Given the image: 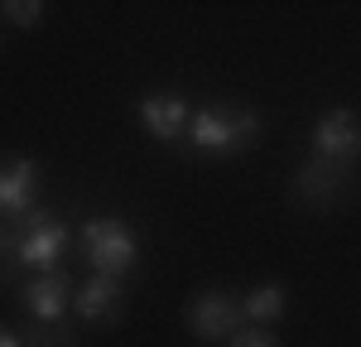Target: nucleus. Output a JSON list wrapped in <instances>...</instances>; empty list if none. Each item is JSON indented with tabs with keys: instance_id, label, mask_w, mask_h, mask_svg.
I'll list each match as a JSON object with an SVG mask.
<instances>
[{
	"instance_id": "nucleus-1",
	"label": "nucleus",
	"mask_w": 361,
	"mask_h": 347,
	"mask_svg": "<svg viewBox=\"0 0 361 347\" xmlns=\"http://www.w3.org/2000/svg\"><path fill=\"white\" fill-rule=\"evenodd\" d=\"M260 135V116L246 106H202L188 116V145L202 154H241Z\"/></svg>"
},
{
	"instance_id": "nucleus-2",
	"label": "nucleus",
	"mask_w": 361,
	"mask_h": 347,
	"mask_svg": "<svg viewBox=\"0 0 361 347\" xmlns=\"http://www.w3.org/2000/svg\"><path fill=\"white\" fill-rule=\"evenodd\" d=\"M82 251H87V260H92L97 275L121 280L140 260V241L121 217H92V222H82Z\"/></svg>"
},
{
	"instance_id": "nucleus-3",
	"label": "nucleus",
	"mask_w": 361,
	"mask_h": 347,
	"mask_svg": "<svg viewBox=\"0 0 361 347\" xmlns=\"http://www.w3.org/2000/svg\"><path fill=\"white\" fill-rule=\"evenodd\" d=\"M188 328H193L197 343H231L246 328L241 299H231L226 289H202L193 304H188Z\"/></svg>"
},
{
	"instance_id": "nucleus-4",
	"label": "nucleus",
	"mask_w": 361,
	"mask_h": 347,
	"mask_svg": "<svg viewBox=\"0 0 361 347\" xmlns=\"http://www.w3.org/2000/svg\"><path fill=\"white\" fill-rule=\"evenodd\" d=\"M63 251H68V227L58 222L54 212H29V227L15 236V260L29 265V270L54 275Z\"/></svg>"
},
{
	"instance_id": "nucleus-5",
	"label": "nucleus",
	"mask_w": 361,
	"mask_h": 347,
	"mask_svg": "<svg viewBox=\"0 0 361 347\" xmlns=\"http://www.w3.org/2000/svg\"><path fill=\"white\" fill-rule=\"evenodd\" d=\"M313 154L352 174L361 164V121L352 111H328L313 126Z\"/></svg>"
},
{
	"instance_id": "nucleus-6",
	"label": "nucleus",
	"mask_w": 361,
	"mask_h": 347,
	"mask_svg": "<svg viewBox=\"0 0 361 347\" xmlns=\"http://www.w3.org/2000/svg\"><path fill=\"white\" fill-rule=\"evenodd\" d=\"M342 183H347V169H337L328 159L308 154L304 164L294 169V198L323 212V207H337V202H342Z\"/></svg>"
},
{
	"instance_id": "nucleus-7",
	"label": "nucleus",
	"mask_w": 361,
	"mask_h": 347,
	"mask_svg": "<svg viewBox=\"0 0 361 347\" xmlns=\"http://www.w3.org/2000/svg\"><path fill=\"white\" fill-rule=\"evenodd\" d=\"M188 97H178V92H154V97H145L140 102V126L154 135L159 145H173L183 135V126H188Z\"/></svg>"
},
{
	"instance_id": "nucleus-8",
	"label": "nucleus",
	"mask_w": 361,
	"mask_h": 347,
	"mask_svg": "<svg viewBox=\"0 0 361 347\" xmlns=\"http://www.w3.org/2000/svg\"><path fill=\"white\" fill-rule=\"evenodd\" d=\"M20 304L29 309V318H39V323H58V318L68 314V304H73V285H68V275H39V280H29L20 289Z\"/></svg>"
},
{
	"instance_id": "nucleus-9",
	"label": "nucleus",
	"mask_w": 361,
	"mask_h": 347,
	"mask_svg": "<svg viewBox=\"0 0 361 347\" xmlns=\"http://www.w3.org/2000/svg\"><path fill=\"white\" fill-rule=\"evenodd\" d=\"M34 188H39V164L34 159H5L0 164V212L25 217L29 202H34Z\"/></svg>"
},
{
	"instance_id": "nucleus-10",
	"label": "nucleus",
	"mask_w": 361,
	"mask_h": 347,
	"mask_svg": "<svg viewBox=\"0 0 361 347\" xmlns=\"http://www.w3.org/2000/svg\"><path fill=\"white\" fill-rule=\"evenodd\" d=\"M116 309H121V280H111V275H92L87 285L73 289V314L87 323L116 318Z\"/></svg>"
},
{
	"instance_id": "nucleus-11",
	"label": "nucleus",
	"mask_w": 361,
	"mask_h": 347,
	"mask_svg": "<svg viewBox=\"0 0 361 347\" xmlns=\"http://www.w3.org/2000/svg\"><path fill=\"white\" fill-rule=\"evenodd\" d=\"M284 304H289L284 285L270 280V285H255L246 299H241V314H246V323H255V328H270L275 318H284Z\"/></svg>"
},
{
	"instance_id": "nucleus-12",
	"label": "nucleus",
	"mask_w": 361,
	"mask_h": 347,
	"mask_svg": "<svg viewBox=\"0 0 361 347\" xmlns=\"http://www.w3.org/2000/svg\"><path fill=\"white\" fill-rule=\"evenodd\" d=\"M0 15H5L10 25H20V29H34L44 20V5H39V0H0Z\"/></svg>"
},
{
	"instance_id": "nucleus-13",
	"label": "nucleus",
	"mask_w": 361,
	"mask_h": 347,
	"mask_svg": "<svg viewBox=\"0 0 361 347\" xmlns=\"http://www.w3.org/2000/svg\"><path fill=\"white\" fill-rule=\"evenodd\" d=\"M226 347H279V343H275V333H270V328H255V323H246V328H241V333H236Z\"/></svg>"
},
{
	"instance_id": "nucleus-14",
	"label": "nucleus",
	"mask_w": 361,
	"mask_h": 347,
	"mask_svg": "<svg viewBox=\"0 0 361 347\" xmlns=\"http://www.w3.org/2000/svg\"><path fill=\"white\" fill-rule=\"evenodd\" d=\"M0 347H29V343L15 333V328H0Z\"/></svg>"
}]
</instances>
